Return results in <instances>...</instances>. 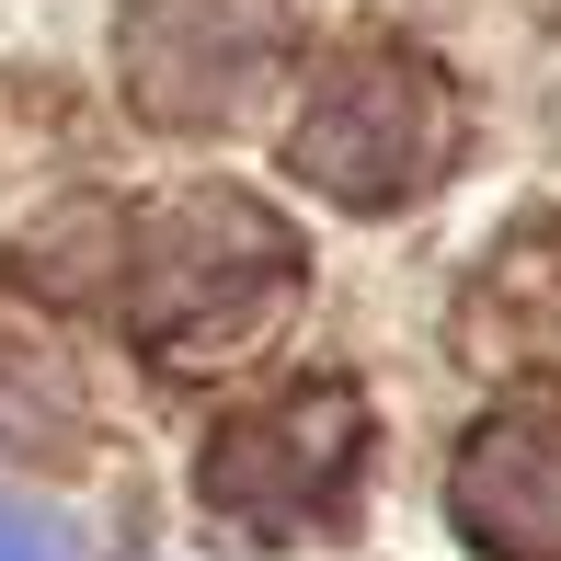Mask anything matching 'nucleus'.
Instances as JSON below:
<instances>
[{
	"instance_id": "nucleus-1",
	"label": "nucleus",
	"mask_w": 561,
	"mask_h": 561,
	"mask_svg": "<svg viewBox=\"0 0 561 561\" xmlns=\"http://www.w3.org/2000/svg\"><path fill=\"white\" fill-rule=\"evenodd\" d=\"M447 149H458L447 69L413 58V46L344 58L333 81L310 92V115H298V172H310L321 195H344V207H401V195H424Z\"/></svg>"
},
{
	"instance_id": "nucleus-2",
	"label": "nucleus",
	"mask_w": 561,
	"mask_h": 561,
	"mask_svg": "<svg viewBox=\"0 0 561 561\" xmlns=\"http://www.w3.org/2000/svg\"><path fill=\"white\" fill-rule=\"evenodd\" d=\"M355 447H367L355 390H298V401H275V413H252V424L218 436L207 504H229V516H252V527H310V516H333L355 493Z\"/></svg>"
},
{
	"instance_id": "nucleus-3",
	"label": "nucleus",
	"mask_w": 561,
	"mask_h": 561,
	"mask_svg": "<svg viewBox=\"0 0 561 561\" xmlns=\"http://www.w3.org/2000/svg\"><path fill=\"white\" fill-rule=\"evenodd\" d=\"M447 504L470 550L493 561H561V413H493L447 470Z\"/></svg>"
},
{
	"instance_id": "nucleus-4",
	"label": "nucleus",
	"mask_w": 561,
	"mask_h": 561,
	"mask_svg": "<svg viewBox=\"0 0 561 561\" xmlns=\"http://www.w3.org/2000/svg\"><path fill=\"white\" fill-rule=\"evenodd\" d=\"M470 344L481 367H561V218H527L470 287Z\"/></svg>"
},
{
	"instance_id": "nucleus-5",
	"label": "nucleus",
	"mask_w": 561,
	"mask_h": 561,
	"mask_svg": "<svg viewBox=\"0 0 561 561\" xmlns=\"http://www.w3.org/2000/svg\"><path fill=\"white\" fill-rule=\"evenodd\" d=\"M0 561H81V550H69V527L46 516V504L0 493Z\"/></svg>"
}]
</instances>
